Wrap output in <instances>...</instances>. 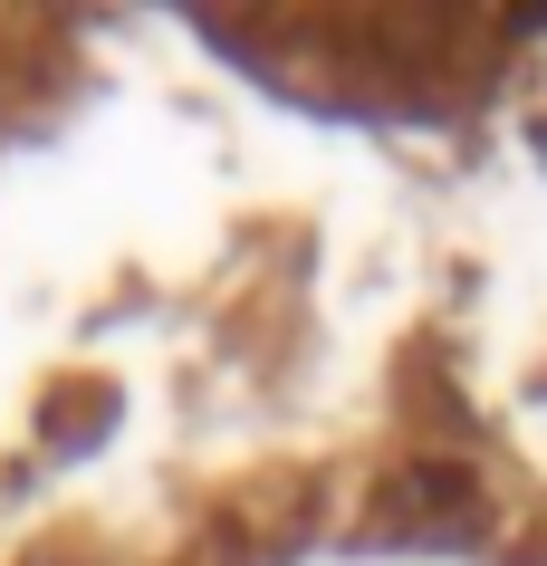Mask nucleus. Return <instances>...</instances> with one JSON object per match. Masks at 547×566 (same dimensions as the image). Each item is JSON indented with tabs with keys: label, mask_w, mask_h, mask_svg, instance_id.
Here are the masks:
<instances>
[]
</instances>
